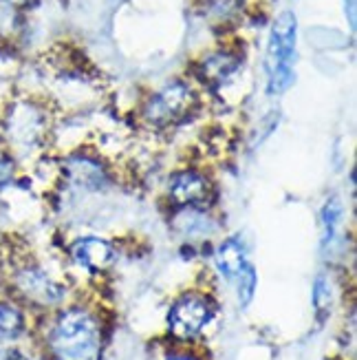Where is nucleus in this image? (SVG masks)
Here are the masks:
<instances>
[{
    "label": "nucleus",
    "mask_w": 357,
    "mask_h": 360,
    "mask_svg": "<svg viewBox=\"0 0 357 360\" xmlns=\"http://www.w3.org/2000/svg\"><path fill=\"white\" fill-rule=\"evenodd\" d=\"M177 228L183 232V234H190V237H194V234H210L214 230V226L210 224V219L201 212V210H194V208H188L183 210L179 217H177Z\"/></svg>",
    "instance_id": "obj_14"
},
{
    "label": "nucleus",
    "mask_w": 357,
    "mask_h": 360,
    "mask_svg": "<svg viewBox=\"0 0 357 360\" xmlns=\"http://www.w3.org/2000/svg\"><path fill=\"white\" fill-rule=\"evenodd\" d=\"M238 67H241V62L236 56H231L227 51H219V53L208 56L201 62V75H203V80H210V82H223L229 75H234Z\"/></svg>",
    "instance_id": "obj_12"
},
{
    "label": "nucleus",
    "mask_w": 357,
    "mask_h": 360,
    "mask_svg": "<svg viewBox=\"0 0 357 360\" xmlns=\"http://www.w3.org/2000/svg\"><path fill=\"white\" fill-rule=\"evenodd\" d=\"M254 292H256V272H254L252 265H247L238 276V299H241V303L243 305L250 303Z\"/></svg>",
    "instance_id": "obj_16"
},
{
    "label": "nucleus",
    "mask_w": 357,
    "mask_h": 360,
    "mask_svg": "<svg viewBox=\"0 0 357 360\" xmlns=\"http://www.w3.org/2000/svg\"><path fill=\"white\" fill-rule=\"evenodd\" d=\"M339 224H342V203L339 199L331 197L322 208V245L331 248L335 243Z\"/></svg>",
    "instance_id": "obj_13"
},
{
    "label": "nucleus",
    "mask_w": 357,
    "mask_h": 360,
    "mask_svg": "<svg viewBox=\"0 0 357 360\" xmlns=\"http://www.w3.org/2000/svg\"><path fill=\"white\" fill-rule=\"evenodd\" d=\"M27 332V316L18 303L0 299V345H9Z\"/></svg>",
    "instance_id": "obj_10"
},
{
    "label": "nucleus",
    "mask_w": 357,
    "mask_h": 360,
    "mask_svg": "<svg viewBox=\"0 0 357 360\" xmlns=\"http://www.w3.org/2000/svg\"><path fill=\"white\" fill-rule=\"evenodd\" d=\"M71 179L77 186H84L88 191H100L106 184V173L97 162H93L88 158H73L67 166Z\"/></svg>",
    "instance_id": "obj_11"
},
{
    "label": "nucleus",
    "mask_w": 357,
    "mask_h": 360,
    "mask_svg": "<svg viewBox=\"0 0 357 360\" xmlns=\"http://www.w3.org/2000/svg\"><path fill=\"white\" fill-rule=\"evenodd\" d=\"M13 173H15L13 158L9 155L7 148L0 146V186H7L13 179Z\"/></svg>",
    "instance_id": "obj_18"
},
{
    "label": "nucleus",
    "mask_w": 357,
    "mask_h": 360,
    "mask_svg": "<svg viewBox=\"0 0 357 360\" xmlns=\"http://www.w3.org/2000/svg\"><path fill=\"white\" fill-rule=\"evenodd\" d=\"M71 255L77 265H82V268L93 270V272H100V270H106L108 265L115 261V248L106 239L84 237L73 243Z\"/></svg>",
    "instance_id": "obj_8"
},
{
    "label": "nucleus",
    "mask_w": 357,
    "mask_h": 360,
    "mask_svg": "<svg viewBox=\"0 0 357 360\" xmlns=\"http://www.w3.org/2000/svg\"><path fill=\"white\" fill-rule=\"evenodd\" d=\"M212 319H214V305L208 296L198 292H188L179 296L175 305L170 307L168 327L173 336L181 340H190L203 332Z\"/></svg>",
    "instance_id": "obj_4"
},
{
    "label": "nucleus",
    "mask_w": 357,
    "mask_h": 360,
    "mask_svg": "<svg viewBox=\"0 0 357 360\" xmlns=\"http://www.w3.org/2000/svg\"><path fill=\"white\" fill-rule=\"evenodd\" d=\"M11 290L18 294V299L38 305V307H53L60 305L67 296V288L46 272L42 265L34 261H25L11 270Z\"/></svg>",
    "instance_id": "obj_3"
},
{
    "label": "nucleus",
    "mask_w": 357,
    "mask_h": 360,
    "mask_svg": "<svg viewBox=\"0 0 357 360\" xmlns=\"http://www.w3.org/2000/svg\"><path fill=\"white\" fill-rule=\"evenodd\" d=\"M166 360H198V358H194L190 354H175V356H168Z\"/></svg>",
    "instance_id": "obj_19"
},
{
    "label": "nucleus",
    "mask_w": 357,
    "mask_h": 360,
    "mask_svg": "<svg viewBox=\"0 0 357 360\" xmlns=\"http://www.w3.org/2000/svg\"><path fill=\"white\" fill-rule=\"evenodd\" d=\"M243 5V0H210L208 3V15L216 20H229L236 15Z\"/></svg>",
    "instance_id": "obj_15"
},
{
    "label": "nucleus",
    "mask_w": 357,
    "mask_h": 360,
    "mask_svg": "<svg viewBox=\"0 0 357 360\" xmlns=\"http://www.w3.org/2000/svg\"><path fill=\"white\" fill-rule=\"evenodd\" d=\"M331 303V290H329V283L324 281L322 276L316 281V285H314V305L318 311L322 309H327Z\"/></svg>",
    "instance_id": "obj_17"
},
{
    "label": "nucleus",
    "mask_w": 357,
    "mask_h": 360,
    "mask_svg": "<svg viewBox=\"0 0 357 360\" xmlns=\"http://www.w3.org/2000/svg\"><path fill=\"white\" fill-rule=\"evenodd\" d=\"M44 133V115L34 104H15L7 117V135L13 146L29 148L40 142Z\"/></svg>",
    "instance_id": "obj_7"
},
{
    "label": "nucleus",
    "mask_w": 357,
    "mask_h": 360,
    "mask_svg": "<svg viewBox=\"0 0 357 360\" xmlns=\"http://www.w3.org/2000/svg\"><path fill=\"white\" fill-rule=\"evenodd\" d=\"M192 102H194L192 89L183 82H173L166 84L159 93H154L148 100L144 115L154 127H166V124L179 122L181 117L188 115Z\"/></svg>",
    "instance_id": "obj_5"
},
{
    "label": "nucleus",
    "mask_w": 357,
    "mask_h": 360,
    "mask_svg": "<svg viewBox=\"0 0 357 360\" xmlns=\"http://www.w3.org/2000/svg\"><path fill=\"white\" fill-rule=\"evenodd\" d=\"M46 352L53 360H100V319L84 307L62 309L46 330Z\"/></svg>",
    "instance_id": "obj_1"
},
{
    "label": "nucleus",
    "mask_w": 357,
    "mask_h": 360,
    "mask_svg": "<svg viewBox=\"0 0 357 360\" xmlns=\"http://www.w3.org/2000/svg\"><path fill=\"white\" fill-rule=\"evenodd\" d=\"M296 62V15L285 11L274 22L267 46V91L283 93L293 82Z\"/></svg>",
    "instance_id": "obj_2"
},
{
    "label": "nucleus",
    "mask_w": 357,
    "mask_h": 360,
    "mask_svg": "<svg viewBox=\"0 0 357 360\" xmlns=\"http://www.w3.org/2000/svg\"><path fill=\"white\" fill-rule=\"evenodd\" d=\"M3 3L13 5V7H22V5H27V3H29V0H3Z\"/></svg>",
    "instance_id": "obj_20"
},
{
    "label": "nucleus",
    "mask_w": 357,
    "mask_h": 360,
    "mask_svg": "<svg viewBox=\"0 0 357 360\" xmlns=\"http://www.w3.org/2000/svg\"><path fill=\"white\" fill-rule=\"evenodd\" d=\"M168 193L177 206L194 210H206L214 199V188L210 179L196 173V170H181V173L173 175L168 184Z\"/></svg>",
    "instance_id": "obj_6"
},
{
    "label": "nucleus",
    "mask_w": 357,
    "mask_h": 360,
    "mask_svg": "<svg viewBox=\"0 0 357 360\" xmlns=\"http://www.w3.org/2000/svg\"><path fill=\"white\" fill-rule=\"evenodd\" d=\"M214 263H216V270H219L227 281L231 278H238L241 272L247 268V252H245V245L238 241V239H227L219 245L216 250V257H214Z\"/></svg>",
    "instance_id": "obj_9"
}]
</instances>
